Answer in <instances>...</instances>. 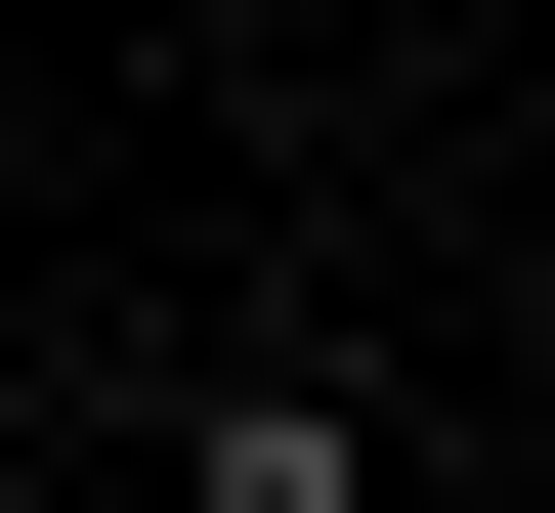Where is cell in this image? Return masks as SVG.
Instances as JSON below:
<instances>
[{"instance_id": "obj_1", "label": "cell", "mask_w": 555, "mask_h": 513, "mask_svg": "<svg viewBox=\"0 0 555 513\" xmlns=\"http://www.w3.org/2000/svg\"><path fill=\"white\" fill-rule=\"evenodd\" d=\"M171 513H385V385H299V343L171 385Z\"/></svg>"}]
</instances>
